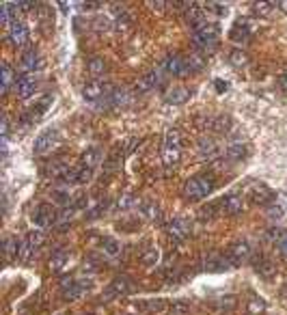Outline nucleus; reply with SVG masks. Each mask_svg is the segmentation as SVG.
<instances>
[{"instance_id": "obj_1", "label": "nucleus", "mask_w": 287, "mask_h": 315, "mask_svg": "<svg viewBox=\"0 0 287 315\" xmlns=\"http://www.w3.org/2000/svg\"><path fill=\"white\" fill-rule=\"evenodd\" d=\"M212 190H214V184L208 177H192L184 186V194L188 201H201L208 194H212Z\"/></svg>"}, {"instance_id": "obj_2", "label": "nucleus", "mask_w": 287, "mask_h": 315, "mask_svg": "<svg viewBox=\"0 0 287 315\" xmlns=\"http://www.w3.org/2000/svg\"><path fill=\"white\" fill-rule=\"evenodd\" d=\"M179 130H168L166 132V138H164V147H162V160H164V166H175L179 158H182V149H179Z\"/></svg>"}, {"instance_id": "obj_3", "label": "nucleus", "mask_w": 287, "mask_h": 315, "mask_svg": "<svg viewBox=\"0 0 287 315\" xmlns=\"http://www.w3.org/2000/svg\"><path fill=\"white\" fill-rule=\"evenodd\" d=\"M218 39V26L216 24H205L194 31V46L203 50H214Z\"/></svg>"}, {"instance_id": "obj_4", "label": "nucleus", "mask_w": 287, "mask_h": 315, "mask_svg": "<svg viewBox=\"0 0 287 315\" xmlns=\"http://www.w3.org/2000/svg\"><path fill=\"white\" fill-rule=\"evenodd\" d=\"M33 220H35V224H37V227L48 229V227H52V224H54V222L59 220V212H56L54 205L43 203V205H39V208L35 210Z\"/></svg>"}, {"instance_id": "obj_5", "label": "nucleus", "mask_w": 287, "mask_h": 315, "mask_svg": "<svg viewBox=\"0 0 287 315\" xmlns=\"http://www.w3.org/2000/svg\"><path fill=\"white\" fill-rule=\"evenodd\" d=\"M9 39H11V43L15 48H24L26 43L31 41V33H28V26H26L24 22H13L11 28H9Z\"/></svg>"}, {"instance_id": "obj_6", "label": "nucleus", "mask_w": 287, "mask_h": 315, "mask_svg": "<svg viewBox=\"0 0 287 315\" xmlns=\"http://www.w3.org/2000/svg\"><path fill=\"white\" fill-rule=\"evenodd\" d=\"M35 91H37V78L33 74H24L15 80V95L20 97V100H26V97H31Z\"/></svg>"}, {"instance_id": "obj_7", "label": "nucleus", "mask_w": 287, "mask_h": 315, "mask_svg": "<svg viewBox=\"0 0 287 315\" xmlns=\"http://www.w3.org/2000/svg\"><path fill=\"white\" fill-rule=\"evenodd\" d=\"M59 140V132L56 130H46L43 134H39L37 140H35V154H48V151L56 145Z\"/></svg>"}, {"instance_id": "obj_8", "label": "nucleus", "mask_w": 287, "mask_h": 315, "mask_svg": "<svg viewBox=\"0 0 287 315\" xmlns=\"http://www.w3.org/2000/svg\"><path fill=\"white\" fill-rule=\"evenodd\" d=\"M248 196H250V201H253L255 205H270L274 194H272V190L268 186L253 184V186H250V190H248Z\"/></svg>"}, {"instance_id": "obj_9", "label": "nucleus", "mask_w": 287, "mask_h": 315, "mask_svg": "<svg viewBox=\"0 0 287 315\" xmlns=\"http://www.w3.org/2000/svg\"><path fill=\"white\" fill-rule=\"evenodd\" d=\"M188 97H190V91H188L186 87L182 84H175V87H168L164 91V102L166 104H173V106H179V104H186Z\"/></svg>"}, {"instance_id": "obj_10", "label": "nucleus", "mask_w": 287, "mask_h": 315, "mask_svg": "<svg viewBox=\"0 0 287 315\" xmlns=\"http://www.w3.org/2000/svg\"><path fill=\"white\" fill-rule=\"evenodd\" d=\"M91 177H93V168L80 166V168H69L65 177H63V182L65 184H87V182H91Z\"/></svg>"}, {"instance_id": "obj_11", "label": "nucleus", "mask_w": 287, "mask_h": 315, "mask_svg": "<svg viewBox=\"0 0 287 315\" xmlns=\"http://www.w3.org/2000/svg\"><path fill=\"white\" fill-rule=\"evenodd\" d=\"M160 80H162V74H160V69L147 71V74L136 82V91H138V93H149V91H154V89L160 84Z\"/></svg>"}, {"instance_id": "obj_12", "label": "nucleus", "mask_w": 287, "mask_h": 315, "mask_svg": "<svg viewBox=\"0 0 287 315\" xmlns=\"http://www.w3.org/2000/svg\"><path fill=\"white\" fill-rule=\"evenodd\" d=\"M106 87L102 80H91V82H87L84 89H82V95H84V100L89 102H95V100H100V97L106 93Z\"/></svg>"}, {"instance_id": "obj_13", "label": "nucleus", "mask_w": 287, "mask_h": 315, "mask_svg": "<svg viewBox=\"0 0 287 315\" xmlns=\"http://www.w3.org/2000/svg\"><path fill=\"white\" fill-rule=\"evenodd\" d=\"M168 236L175 238V240H184L190 236V222L184 220V218H175L168 224Z\"/></svg>"}, {"instance_id": "obj_14", "label": "nucleus", "mask_w": 287, "mask_h": 315, "mask_svg": "<svg viewBox=\"0 0 287 315\" xmlns=\"http://www.w3.org/2000/svg\"><path fill=\"white\" fill-rule=\"evenodd\" d=\"M61 292H63V298L65 300H76V298H80V294H82V285L78 281H71V278H63Z\"/></svg>"}, {"instance_id": "obj_15", "label": "nucleus", "mask_w": 287, "mask_h": 315, "mask_svg": "<svg viewBox=\"0 0 287 315\" xmlns=\"http://www.w3.org/2000/svg\"><path fill=\"white\" fill-rule=\"evenodd\" d=\"M220 203H222V210H225L229 216H238V214H242V210H244V203H242V199L238 194H227Z\"/></svg>"}, {"instance_id": "obj_16", "label": "nucleus", "mask_w": 287, "mask_h": 315, "mask_svg": "<svg viewBox=\"0 0 287 315\" xmlns=\"http://www.w3.org/2000/svg\"><path fill=\"white\" fill-rule=\"evenodd\" d=\"M248 255H250V246H248V242H236V244L231 246V250H229V257H231V262H233V264L244 262V259H248Z\"/></svg>"}, {"instance_id": "obj_17", "label": "nucleus", "mask_w": 287, "mask_h": 315, "mask_svg": "<svg viewBox=\"0 0 287 315\" xmlns=\"http://www.w3.org/2000/svg\"><path fill=\"white\" fill-rule=\"evenodd\" d=\"M22 65H24V69L26 71H39L41 67H43V61H41V56H39V52L37 50H28L22 56Z\"/></svg>"}, {"instance_id": "obj_18", "label": "nucleus", "mask_w": 287, "mask_h": 315, "mask_svg": "<svg viewBox=\"0 0 287 315\" xmlns=\"http://www.w3.org/2000/svg\"><path fill=\"white\" fill-rule=\"evenodd\" d=\"M162 67H164L166 74H171V76H186V67H184L182 56H168Z\"/></svg>"}, {"instance_id": "obj_19", "label": "nucleus", "mask_w": 287, "mask_h": 315, "mask_svg": "<svg viewBox=\"0 0 287 315\" xmlns=\"http://www.w3.org/2000/svg\"><path fill=\"white\" fill-rule=\"evenodd\" d=\"M186 22L190 24V26H194V31L208 24V22H205V17H203V11H201L199 7H194V5H190V7L186 9Z\"/></svg>"}, {"instance_id": "obj_20", "label": "nucleus", "mask_w": 287, "mask_h": 315, "mask_svg": "<svg viewBox=\"0 0 287 315\" xmlns=\"http://www.w3.org/2000/svg\"><path fill=\"white\" fill-rule=\"evenodd\" d=\"M132 290H134V287H132V281L128 276H117L112 281V285H110V292L117 294V296H125V294H130Z\"/></svg>"}, {"instance_id": "obj_21", "label": "nucleus", "mask_w": 287, "mask_h": 315, "mask_svg": "<svg viewBox=\"0 0 287 315\" xmlns=\"http://www.w3.org/2000/svg\"><path fill=\"white\" fill-rule=\"evenodd\" d=\"M218 142L214 140V138H201L199 140V154L203 158H214V156H218Z\"/></svg>"}, {"instance_id": "obj_22", "label": "nucleus", "mask_w": 287, "mask_h": 315, "mask_svg": "<svg viewBox=\"0 0 287 315\" xmlns=\"http://www.w3.org/2000/svg\"><path fill=\"white\" fill-rule=\"evenodd\" d=\"M20 248H22V242L17 240V238L7 236V238L3 240V250H5V255H7L9 259H13V257L20 255Z\"/></svg>"}, {"instance_id": "obj_23", "label": "nucleus", "mask_w": 287, "mask_h": 315, "mask_svg": "<svg viewBox=\"0 0 287 315\" xmlns=\"http://www.w3.org/2000/svg\"><path fill=\"white\" fill-rule=\"evenodd\" d=\"M184 67H186V76L194 74V71H201L205 67V59L199 56V54H190V56L184 59Z\"/></svg>"}, {"instance_id": "obj_24", "label": "nucleus", "mask_w": 287, "mask_h": 315, "mask_svg": "<svg viewBox=\"0 0 287 315\" xmlns=\"http://www.w3.org/2000/svg\"><path fill=\"white\" fill-rule=\"evenodd\" d=\"M229 37H231L233 41H248L250 33H248V26H246V22H244V20H238V24L231 28Z\"/></svg>"}, {"instance_id": "obj_25", "label": "nucleus", "mask_w": 287, "mask_h": 315, "mask_svg": "<svg viewBox=\"0 0 287 315\" xmlns=\"http://www.w3.org/2000/svg\"><path fill=\"white\" fill-rule=\"evenodd\" d=\"M87 69H89V74H91L95 80H100L104 76V71H106V63L100 56H93L91 61L87 63Z\"/></svg>"}, {"instance_id": "obj_26", "label": "nucleus", "mask_w": 287, "mask_h": 315, "mask_svg": "<svg viewBox=\"0 0 287 315\" xmlns=\"http://www.w3.org/2000/svg\"><path fill=\"white\" fill-rule=\"evenodd\" d=\"M102 162V151L97 149V147H91V149H87L84 154H82V166H89V168H93L97 166Z\"/></svg>"}, {"instance_id": "obj_27", "label": "nucleus", "mask_w": 287, "mask_h": 315, "mask_svg": "<svg viewBox=\"0 0 287 315\" xmlns=\"http://www.w3.org/2000/svg\"><path fill=\"white\" fill-rule=\"evenodd\" d=\"M67 262H69V253H67V250H56V253L50 257V270H52V272H59V270L65 268Z\"/></svg>"}, {"instance_id": "obj_28", "label": "nucleus", "mask_w": 287, "mask_h": 315, "mask_svg": "<svg viewBox=\"0 0 287 315\" xmlns=\"http://www.w3.org/2000/svg\"><path fill=\"white\" fill-rule=\"evenodd\" d=\"M227 156L231 160H242V158L246 156V145L242 140H233L231 145L227 147Z\"/></svg>"}, {"instance_id": "obj_29", "label": "nucleus", "mask_w": 287, "mask_h": 315, "mask_svg": "<svg viewBox=\"0 0 287 315\" xmlns=\"http://www.w3.org/2000/svg\"><path fill=\"white\" fill-rule=\"evenodd\" d=\"M26 244H28L33 250H37L41 244H43V242H46V233H43V231H39V229H35V231H31L28 233V236H26Z\"/></svg>"}, {"instance_id": "obj_30", "label": "nucleus", "mask_w": 287, "mask_h": 315, "mask_svg": "<svg viewBox=\"0 0 287 315\" xmlns=\"http://www.w3.org/2000/svg\"><path fill=\"white\" fill-rule=\"evenodd\" d=\"M255 270L266 278H272L274 272H276V268H274V264L270 262V259H259V262L255 264Z\"/></svg>"}, {"instance_id": "obj_31", "label": "nucleus", "mask_w": 287, "mask_h": 315, "mask_svg": "<svg viewBox=\"0 0 287 315\" xmlns=\"http://www.w3.org/2000/svg\"><path fill=\"white\" fill-rule=\"evenodd\" d=\"M212 125H214V130H216L218 134H227V132H231L233 121H231V117L220 114V117H216V119L212 121Z\"/></svg>"}, {"instance_id": "obj_32", "label": "nucleus", "mask_w": 287, "mask_h": 315, "mask_svg": "<svg viewBox=\"0 0 287 315\" xmlns=\"http://www.w3.org/2000/svg\"><path fill=\"white\" fill-rule=\"evenodd\" d=\"M0 78H3V93L9 91V87L13 82V67L9 63H3V69H0Z\"/></svg>"}, {"instance_id": "obj_33", "label": "nucleus", "mask_w": 287, "mask_h": 315, "mask_svg": "<svg viewBox=\"0 0 287 315\" xmlns=\"http://www.w3.org/2000/svg\"><path fill=\"white\" fill-rule=\"evenodd\" d=\"M102 250H104V253L106 255H119L121 253V244H119V242H117L114 238H104L102 240Z\"/></svg>"}, {"instance_id": "obj_34", "label": "nucleus", "mask_w": 287, "mask_h": 315, "mask_svg": "<svg viewBox=\"0 0 287 315\" xmlns=\"http://www.w3.org/2000/svg\"><path fill=\"white\" fill-rule=\"evenodd\" d=\"M132 26V15L128 11H121L119 15H117V20H114V28L117 31H128Z\"/></svg>"}, {"instance_id": "obj_35", "label": "nucleus", "mask_w": 287, "mask_h": 315, "mask_svg": "<svg viewBox=\"0 0 287 315\" xmlns=\"http://www.w3.org/2000/svg\"><path fill=\"white\" fill-rule=\"evenodd\" d=\"M229 63H231V65H236V67L246 65V63H248L246 52H244V50H231V54H229Z\"/></svg>"}, {"instance_id": "obj_36", "label": "nucleus", "mask_w": 287, "mask_h": 315, "mask_svg": "<svg viewBox=\"0 0 287 315\" xmlns=\"http://www.w3.org/2000/svg\"><path fill=\"white\" fill-rule=\"evenodd\" d=\"M110 100H112L114 106H125V104L130 102V95H128V91H125V89H114Z\"/></svg>"}, {"instance_id": "obj_37", "label": "nucleus", "mask_w": 287, "mask_h": 315, "mask_svg": "<svg viewBox=\"0 0 287 315\" xmlns=\"http://www.w3.org/2000/svg\"><path fill=\"white\" fill-rule=\"evenodd\" d=\"M134 203H136V201H134V194L125 192V194H121L119 199H117V210H130Z\"/></svg>"}, {"instance_id": "obj_38", "label": "nucleus", "mask_w": 287, "mask_h": 315, "mask_svg": "<svg viewBox=\"0 0 287 315\" xmlns=\"http://www.w3.org/2000/svg\"><path fill=\"white\" fill-rule=\"evenodd\" d=\"M158 250L156 248H147L145 253H142V257H140V262L145 264V266H154V264H158Z\"/></svg>"}, {"instance_id": "obj_39", "label": "nucleus", "mask_w": 287, "mask_h": 315, "mask_svg": "<svg viewBox=\"0 0 287 315\" xmlns=\"http://www.w3.org/2000/svg\"><path fill=\"white\" fill-rule=\"evenodd\" d=\"M93 28L97 31V33H104V31H108L110 28V20L106 15H97L95 20H93Z\"/></svg>"}, {"instance_id": "obj_40", "label": "nucleus", "mask_w": 287, "mask_h": 315, "mask_svg": "<svg viewBox=\"0 0 287 315\" xmlns=\"http://www.w3.org/2000/svg\"><path fill=\"white\" fill-rule=\"evenodd\" d=\"M171 313L173 315H188L190 313V304L184 302V300H177V302L171 304Z\"/></svg>"}, {"instance_id": "obj_41", "label": "nucleus", "mask_w": 287, "mask_h": 315, "mask_svg": "<svg viewBox=\"0 0 287 315\" xmlns=\"http://www.w3.org/2000/svg\"><path fill=\"white\" fill-rule=\"evenodd\" d=\"M264 309H266V302H264V300L250 298V302H248V313H250V315H259Z\"/></svg>"}, {"instance_id": "obj_42", "label": "nucleus", "mask_w": 287, "mask_h": 315, "mask_svg": "<svg viewBox=\"0 0 287 315\" xmlns=\"http://www.w3.org/2000/svg\"><path fill=\"white\" fill-rule=\"evenodd\" d=\"M229 268V264H227V259H214V262H210L208 264V270L210 272H218V270H227Z\"/></svg>"}, {"instance_id": "obj_43", "label": "nucleus", "mask_w": 287, "mask_h": 315, "mask_svg": "<svg viewBox=\"0 0 287 315\" xmlns=\"http://www.w3.org/2000/svg\"><path fill=\"white\" fill-rule=\"evenodd\" d=\"M268 216H270V218H274V220H281L283 216H285V212H283L281 205L270 203V205H268Z\"/></svg>"}, {"instance_id": "obj_44", "label": "nucleus", "mask_w": 287, "mask_h": 315, "mask_svg": "<svg viewBox=\"0 0 287 315\" xmlns=\"http://www.w3.org/2000/svg\"><path fill=\"white\" fill-rule=\"evenodd\" d=\"M52 194H54V201H56L59 205H69V203H71V194L65 192V190H54Z\"/></svg>"}, {"instance_id": "obj_45", "label": "nucleus", "mask_w": 287, "mask_h": 315, "mask_svg": "<svg viewBox=\"0 0 287 315\" xmlns=\"http://www.w3.org/2000/svg\"><path fill=\"white\" fill-rule=\"evenodd\" d=\"M276 3H255V13L257 15H268L272 11V7H274Z\"/></svg>"}, {"instance_id": "obj_46", "label": "nucleus", "mask_w": 287, "mask_h": 315, "mask_svg": "<svg viewBox=\"0 0 287 315\" xmlns=\"http://www.w3.org/2000/svg\"><path fill=\"white\" fill-rule=\"evenodd\" d=\"M142 212H145V216H147V218H151V220L160 216V208H158L156 203H147L145 208H142Z\"/></svg>"}, {"instance_id": "obj_47", "label": "nucleus", "mask_w": 287, "mask_h": 315, "mask_svg": "<svg viewBox=\"0 0 287 315\" xmlns=\"http://www.w3.org/2000/svg\"><path fill=\"white\" fill-rule=\"evenodd\" d=\"M33 253H35V250L28 244H26V242H22V248H20V255H17V259H22V262H28Z\"/></svg>"}, {"instance_id": "obj_48", "label": "nucleus", "mask_w": 287, "mask_h": 315, "mask_svg": "<svg viewBox=\"0 0 287 315\" xmlns=\"http://www.w3.org/2000/svg\"><path fill=\"white\" fill-rule=\"evenodd\" d=\"M142 309H147V311H162L164 309V302L162 300H151L147 304H140Z\"/></svg>"}, {"instance_id": "obj_49", "label": "nucleus", "mask_w": 287, "mask_h": 315, "mask_svg": "<svg viewBox=\"0 0 287 315\" xmlns=\"http://www.w3.org/2000/svg\"><path fill=\"white\" fill-rule=\"evenodd\" d=\"M218 304H220V309H233L236 307V296H225Z\"/></svg>"}, {"instance_id": "obj_50", "label": "nucleus", "mask_w": 287, "mask_h": 315, "mask_svg": "<svg viewBox=\"0 0 287 315\" xmlns=\"http://www.w3.org/2000/svg\"><path fill=\"white\" fill-rule=\"evenodd\" d=\"M9 128H11V125H9V117L5 114L3 117V121H0V134H3V138L7 140V136H9Z\"/></svg>"}, {"instance_id": "obj_51", "label": "nucleus", "mask_w": 287, "mask_h": 315, "mask_svg": "<svg viewBox=\"0 0 287 315\" xmlns=\"http://www.w3.org/2000/svg\"><path fill=\"white\" fill-rule=\"evenodd\" d=\"M17 9H20V11H31V9H37V3H33V0H22V3H17Z\"/></svg>"}, {"instance_id": "obj_52", "label": "nucleus", "mask_w": 287, "mask_h": 315, "mask_svg": "<svg viewBox=\"0 0 287 315\" xmlns=\"http://www.w3.org/2000/svg\"><path fill=\"white\" fill-rule=\"evenodd\" d=\"M281 238H283V229L272 227L270 231H268V240H281Z\"/></svg>"}, {"instance_id": "obj_53", "label": "nucleus", "mask_w": 287, "mask_h": 315, "mask_svg": "<svg viewBox=\"0 0 287 315\" xmlns=\"http://www.w3.org/2000/svg\"><path fill=\"white\" fill-rule=\"evenodd\" d=\"M279 84H281L283 91L287 93V74H281V76H279Z\"/></svg>"}, {"instance_id": "obj_54", "label": "nucleus", "mask_w": 287, "mask_h": 315, "mask_svg": "<svg viewBox=\"0 0 287 315\" xmlns=\"http://www.w3.org/2000/svg\"><path fill=\"white\" fill-rule=\"evenodd\" d=\"M216 89H218V93H225V89H227V82H222V80H216Z\"/></svg>"}, {"instance_id": "obj_55", "label": "nucleus", "mask_w": 287, "mask_h": 315, "mask_svg": "<svg viewBox=\"0 0 287 315\" xmlns=\"http://www.w3.org/2000/svg\"><path fill=\"white\" fill-rule=\"evenodd\" d=\"M147 5H149L151 9H162V7L166 5V3H151V0H149V3H147Z\"/></svg>"}, {"instance_id": "obj_56", "label": "nucleus", "mask_w": 287, "mask_h": 315, "mask_svg": "<svg viewBox=\"0 0 287 315\" xmlns=\"http://www.w3.org/2000/svg\"><path fill=\"white\" fill-rule=\"evenodd\" d=\"M281 253H283V255L287 257V238H285V240L281 242Z\"/></svg>"}, {"instance_id": "obj_57", "label": "nucleus", "mask_w": 287, "mask_h": 315, "mask_svg": "<svg viewBox=\"0 0 287 315\" xmlns=\"http://www.w3.org/2000/svg\"><path fill=\"white\" fill-rule=\"evenodd\" d=\"M281 296H283V298H285V300H287V285H285V287H283V292H281Z\"/></svg>"}, {"instance_id": "obj_58", "label": "nucleus", "mask_w": 287, "mask_h": 315, "mask_svg": "<svg viewBox=\"0 0 287 315\" xmlns=\"http://www.w3.org/2000/svg\"><path fill=\"white\" fill-rule=\"evenodd\" d=\"M279 7L283 9V11H287V3H279Z\"/></svg>"}, {"instance_id": "obj_59", "label": "nucleus", "mask_w": 287, "mask_h": 315, "mask_svg": "<svg viewBox=\"0 0 287 315\" xmlns=\"http://www.w3.org/2000/svg\"><path fill=\"white\" fill-rule=\"evenodd\" d=\"M61 315H67V313H61Z\"/></svg>"}]
</instances>
